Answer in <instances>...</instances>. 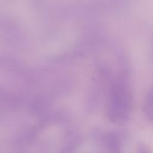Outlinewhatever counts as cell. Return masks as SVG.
<instances>
[{
    "label": "cell",
    "mask_w": 153,
    "mask_h": 153,
    "mask_svg": "<svg viewBox=\"0 0 153 153\" xmlns=\"http://www.w3.org/2000/svg\"><path fill=\"white\" fill-rule=\"evenodd\" d=\"M138 153H151V149L145 145H140L138 148Z\"/></svg>",
    "instance_id": "1"
}]
</instances>
